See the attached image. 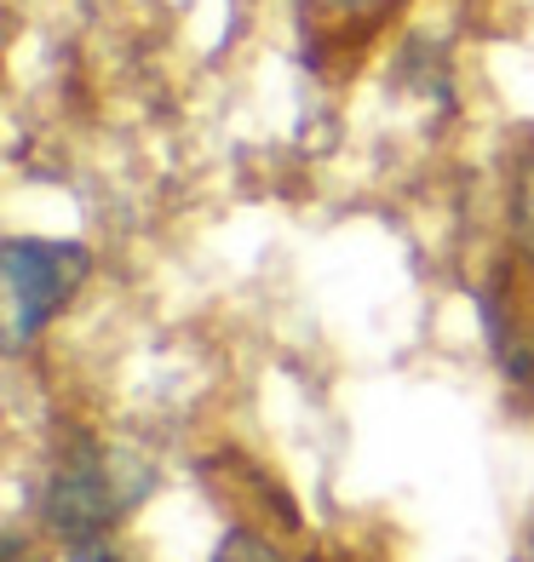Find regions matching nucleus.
I'll list each match as a JSON object with an SVG mask.
<instances>
[{"mask_svg":"<svg viewBox=\"0 0 534 562\" xmlns=\"http://www.w3.org/2000/svg\"><path fill=\"white\" fill-rule=\"evenodd\" d=\"M149 476L133 471L126 459H115L110 448H98L92 437H75L53 471H46V488H41V528L75 546H92V540H110V528L144 499Z\"/></svg>","mask_w":534,"mask_h":562,"instance_id":"nucleus-1","label":"nucleus"},{"mask_svg":"<svg viewBox=\"0 0 534 562\" xmlns=\"http://www.w3.org/2000/svg\"><path fill=\"white\" fill-rule=\"evenodd\" d=\"M0 276H7V345L23 350L35 334H46V322H58V311L87 281V247L46 236H7Z\"/></svg>","mask_w":534,"mask_h":562,"instance_id":"nucleus-2","label":"nucleus"},{"mask_svg":"<svg viewBox=\"0 0 534 562\" xmlns=\"http://www.w3.org/2000/svg\"><path fill=\"white\" fill-rule=\"evenodd\" d=\"M213 562H288V557L276 551L270 540H259V533H247V528H236V533H224V540H219Z\"/></svg>","mask_w":534,"mask_h":562,"instance_id":"nucleus-3","label":"nucleus"},{"mask_svg":"<svg viewBox=\"0 0 534 562\" xmlns=\"http://www.w3.org/2000/svg\"><path fill=\"white\" fill-rule=\"evenodd\" d=\"M518 241L529 247V259H534V156L518 172Z\"/></svg>","mask_w":534,"mask_h":562,"instance_id":"nucleus-4","label":"nucleus"},{"mask_svg":"<svg viewBox=\"0 0 534 562\" xmlns=\"http://www.w3.org/2000/svg\"><path fill=\"white\" fill-rule=\"evenodd\" d=\"M69 562H126V557H121V546H115V540H92V546H75V551H69Z\"/></svg>","mask_w":534,"mask_h":562,"instance_id":"nucleus-5","label":"nucleus"},{"mask_svg":"<svg viewBox=\"0 0 534 562\" xmlns=\"http://www.w3.org/2000/svg\"><path fill=\"white\" fill-rule=\"evenodd\" d=\"M7 562H35L30 551H23V540H18V533H12V540H7Z\"/></svg>","mask_w":534,"mask_h":562,"instance_id":"nucleus-6","label":"nucleus"}]
</instances>
